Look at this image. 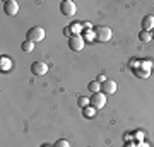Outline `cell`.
<instances>
[{"instance_id":"obj_1","label":"cell","mask_w":154,"mask_h":147,"mask_svg":"<svg viewBox=\"0 0 154 147\" xmlns=\"http://www.w3.org/2000/svg\"><path fill=\"white\" fill-rule=\"evenodd\" d=\"M26 38H28L29 41H33V43H38V41L45 39V29L43 27H39V26L31 27L28 33H26Z\"/></svg>"},{"instance_id":"obj_2","label":"cell","mask_w":154,"mask_h":147,"mask_svg":"<svg viewBox=\"0 0 154 147\" xmlns=\"http://www.w3.org/2000/svg\"><path fill=\"white\" fill-rule=\"evenodd\" d=\"M111 29L108 26H98L94 27V38L99 39V41H110L111 39Z\"/></svg>"},{"instance_id":"obj_3","label":"cell","mask_w":154,"mask_h":147,"mask_svg":"<svg viewBox=\"0 0 154 147\" xmlns=\"http://www.w3.org/2000/svg\"><path fill=\"white\" fill-rule=\"evenodd\" d=\"M69 48L72 51H81L84 48V38L81 34H72L69 38Z\"/></svg>"},{"instance_id":"obj_4","label":"cell","mask_w":154,"mask_h":147,"mask_svg":"<svg viewBox=\"0 0 154 147\" xmlns=\"http://www.w3.org/2000/svg\"><path fill=\"white\" fill-rule=\"evenodd\" d=\"M89 101H91V106H93V108L101 109L106 104V94L105 93H94L93 96L89 98Z\"/></svg>"},{"instance_id":"obj_5","label":"cell","mask_w":154,"mask_h":147,"mask_svg":"<svg viewBox=\"0 0 154 147\" xmlns=\"http://www.w3.org/2000/svg\"><path fill=\"white\" fill-rule=\"evenodd\" d=\"M134 74L140 79H147L149 74H151V62H142L140 67H135L134 69Z\"/></svg>"},{"instance_id":"obj_6","label":"cell","mask_w":154,"mask_h":147,"mask_svg":"<svg viewBox=\"0 0 154 147\" xmlns=\"http://www.w3.org/2000/svg\"><path fill=\"white\" fill-rule=\"evenodd\" d=\"M60 11H62V14H63V16L72 17L77 12V9H75V4H74L72 0H63V2L60 4Z\"/></svg>"},{"instance_id":"obj_7","label":"cell","mask_w":154,"mask_h":147,"mask_svg":"<svg viewBox=\"0 0 154 147\" xmlns=\"http://www.w3.org/2000/svg\"><path fill=\"white\" fill-rule=\"evenodd\" d=\"M4 12H5L7 16H16L17 12H19V4H17L16 0L4 2Z\"/></svg>"},{"instance_id":"obj_8","label":"cell","mask_w":154,"mask_h":147,"mask_svg":"<svg viewBox=\"0 0 154 147\" xmlns=\"http://www.w3.org/2000/svg\"><path fill=\"white\" fill-rule=\"evenodd\" d=\"M31 70H33L34 75H45V74L48 72V65H46L45 62L38 60V62H34L33 65H31Z\"/></svg>"},{"instance_id":"obj_9","label":"cell","mask_w":154,"mask_h":147,"mask_svg":"<svg viewBox=\"0 0 154 147\" xmlns=\"http://www.w3.org/2000/svg\"><path fill=\"white\" fill-rule=\"evenodd\" d=\"M101 93H105V94L116 93V82L111 81V79H106V81L101 84Z\"/></svg>"},{"instance_id":"obj_10","label":"cell","mask_w":154,"mask_h":147,"mask_svg":"<svg viewBox=\"0 0 154 147\" xmlns=\"http://www.w3.org/2000/svg\"><path fill=\"white\" fill-rule=\"evenodd\" d=\"M151 29H154V16H146L142 19V31H151Z\"/></svg>"},{"instance_id":"obj_11","label":"cell","mask_w":154,"mask_h":147,"mask_svg":"<svg viewBox=\"0 0 154 147\" xmlns=\"http://www.w3.org/2000/svg\"><path fill=\"white\" fill-rule=\"evenodd\" d=\"M88 89L89 91H91V93H99V91H101V82H98V81H91L88 84Z\"/></svg>"},{"instance_id":"obj_12","label":"cell","mask_w":154,"mask_h":147,"mask_svg":"<svg viewBox=\"0 0 154 147\" xmlns=\"http://www.w3.org/2000/svg\"><path fill=\"white\" fill-rule=\"evenodd\" d=\"M21 48H22V51H26V53H31V51L34 50V43H33V41H29V39H26V41H22Z\"/></svg>"},{"instance_id":"obj_13","label":"cell","mask_w":154,"mask_h":147,"mask_svg":"<svg viewBox=\"0 0 154 147\" xmlns=\"http://www.w3.org/2000/svg\"><path fill=\"white\" fill-rule=\"evenodd\" d=\"M89 104H91V101H89V98H86V96H79L77 98V106H81V108H88Z\"/></svg>"},{"instance_id":"obj_14","label":"cell","mask_w":154,"mask_h":147,"mask_svg":"<svg viewBox=\"0 0 154 147\" xmlns=\"http://www.w3.org/2000/svg\"><path fill=\"white\" fill-rule=\"evenodd\" d=\"M0 63H2V70H11V67H12L11 58H7V57H2V58H0Z\"/></svg>"},{"instance_id":"obj_15","label":"cell","mask_w":154,"mask_h":147,"mask_svg":"<svg viewBox=\"0 0 154 147\" xmlns=\"http://www.w3.org/2000/svg\"><path fill=\"white\" fill-rule=\"evenodd\" d=\"M139 38H140V41H144V43H147V41H151V38H152V34L149 33V31H140V33H139Z\"/></svg>"},{"instance_id":"obj_16","label":"cell","mask_w":154,"mask_h":147,"mask_svg":"<svg viewBox=\"0 0 154 147\" xmlns=\"http://www.w3.org/2000/svg\"><path fill=\"white\" fill-rule=\"evenodd\" d=\"M51 147H70V144H69L65 139H58V140H57Z\"/></svg>"},{"instance_id":"obj_17","label":"cell","mask_w":154,"mask_h":147,"mask_svg":"<svg viewBox=\"0 0 154 147\" xmlns=\"http://www.w3.org/2000/svg\"><path fill=\"white\" fill-rule=\"evenodd\" d=\"M84 116H94V113H96V108H93V106H88V108L82 109Z\"/></svg>"},{"instance_id":"obj_18","label":"cell","mask_w":154,"mask_h":147,"mask_svg":"<svg viewBox=\"0 0 154 147\" xmlns=\"http://www.w3.org/2000/svg\"><path fill=\"white\" fill-rule=\"evenodd\" d=\"M96 81H98V82H101V84H103V82L106 81V77H105V75H98V79H96Z\"/></svg>"},{"instance_id":"obj_19","label":"cell","mask_w":154,"mask_h":147,"mask_svg":"<svg viewBox=\"0 0 154 147\" xmlns=\"http://www.w3.org/2000/svg\"><path fill=\"white\" fill-rule=\"evenodd\" d=\"M151 34H152V38H154V29H152V33H151Z\"/></svg>"},{"instance_id":"obj_20","label":"cell","mask_w":154,"mask_h":147,"mask_svg":"<svg viewBox=\"0 0 154 147\" xmlns=\"http://www.w3.org/2000/svg\"><path fill=\"white\" fill-rule=\"evenodd\" d=\"M43 147H48V145H43Z\"/></svg>"}]
</instances>
